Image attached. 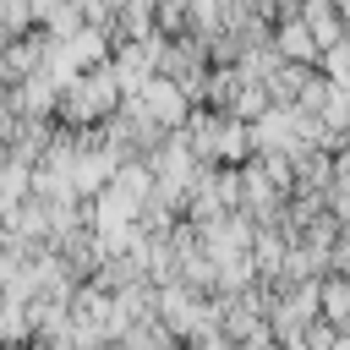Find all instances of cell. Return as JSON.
<instances>
[{"label":"cell","mask_w":350,"mask_h":350,"mask_svg":"<svg viewBox=\"0 0 350 350\" xmlns=\"http://www.w3.org/2000/svg\"><path fill=\"white\" fill-rule=\"evenodd\" d=\"M279 49H284L290 60H312V55H317V44H312L306 22H284V27H279Z\"/></svg>","instance_id":"1"}]
</instances>
